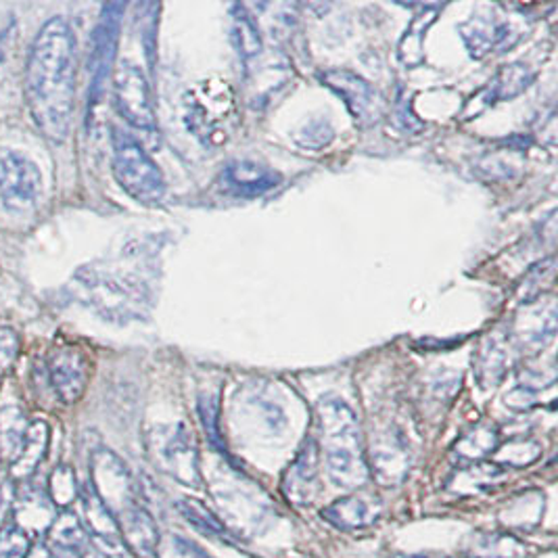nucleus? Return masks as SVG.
Instances as JSON below:
<instances>
[{
	"label": "nucleus",
	"mask_w": 558,
	"mask_h": 558,
	"mask_svg": "<svg viewBox=\"0 0 558 558\" xmlns=\"http://www.w3.org/2000/svg\"><path fill=\"white\" fill-rule=\"evenodd\" d=\"M76 97V40L65 20L40 27L26 65L29 116L45 138L63 143L70 134Z\"/></svg>",
	"instance_id": "nucleus-1"
},
{
	"label": "nucleus",
	"mask_w": 558,
	"mask_h": 558,
	"mask_svg": "<svg viewBox=\"0 0 558 558\" xmlns=\"http://www.w3.org/2000/svg\"><path fill=\"white\" fill-rule=\"evenodd\" d=\"M318 454H323L330 482L343 489H357L368 482V462L352 408L327 396L316 404Z\"/></svg>",
	"instance_id": "nucleus-2"
},
{
	"label": "nucleus",
	"mask_w": 558,
	"mask_h": 558,
	"mask_svg": "<svg viewBox=\"0 0 558 558\" xmlns=\"http://www.w3.org/2000/svg\"><path fill=\"white\" fill-rule=\"evenodd\" d=\"M82 304L90 305L109 320H138L151 307V289L130 270L82 268L74 277Z\"/></svg>",
	"instance_id": "nucleus-3"
},
{
	"label": "nucleus",
	"mask_w": 558,
	"mask_h": 558,
	"mask_svg": "<svg viewBox=\"0 0 558 558\" xmlns=\"http://www.w3.org/2000/svg\"><path fill=\"white\" fill-rule=\"evenodd\" d=\"M236 116L239 107L234 90L222 80H207L189 93V128L205 145L227 143L232 128L236 126Z\"/></svg>",
	"instance_id": "nucleus-4"
},
{
	"label": "nucleus",
	"mask_w": 558,
	"mask_h": 558,
	"mask_svg": "<svg viewBox=\"0 0 558 558\" xmlns=\"http://www.w3.org/2000/svg\"><path fill=\"white\" fill-rule=\"evenodd\" d=\"M113 177L141 204H159L166 195V180L157 163L134 138L122 132L113 136Z\"/></svg>",
	"instance_id": "nucleus-5"
},
{
	"label": "nucleus",
	"mask_w": 558,
	"mask_h": 558,
	"mask_svg": "<svg viewBox=\"0 0 558 558\" xmlns=\"http://www.w3.org/2000/svg\"><path fill=\"white\" fill-rule=\"evenodd\" d=\"M90 487L116 519L138 507L136 485L126 464L109 450L95 452L90 462Z\"/></svg>",
	"instance_id": "nucleus-6"
},
{
	"label": "nucleus",
	"mask_w": 558,
	"mask_h": 558,
	"mask_svg": "<svg viewBox=\"0 0 558 558\" xmlns=\"http://www.w3.org/2000/svg\"><path fill=\"white\" fill-rule=\"evenodd\" d=\"M43 189L38 166L22 153L0 151V199L9 211L22 214L32 209Z\"/></svg>",
	"instance_id": "nucleus-7"
},
{
	"label": "nucleus",
	"mask_w": 558,
	"mask_h": 558,
	"mask_svg": "<svg viewBox=\"0 0 558 558\" xmlns=\"http://www.w3.org/2000/svg\"><path fill=\"white\" fill-rule=\"evenodd\" d=\"M113 97L120 116L136 130H155V107L147 76L134 63H120L113 74Z\"/></svg>",
	"instance_id": "nucleus-8"
},
{
	"label": "nucleus",
	"mask_w": 558,
	"mask_h": 558,
	"mask_svg": "<svg viewBox=\"0 0 558 558\" xmlns=\"http://www.w3.org/2000/svg\"><path fill=\"white\" fill-rule=\"evenodd\" d=\"M49 379L57 398L72 407L80 402L90 379V362L77 345H57L49 355Z\"/></svg>",
	"instance_id": "nucleus-9"
},
{
	"label": "nucleus",
	"mask_w": 558,
	"mask_h": 558,
	"mask_svg": "<svg viewBox=\"0 0 558 558\" xmlns=\"http://www.w3.org/2000/svg\"><path fill=\"white\" fill-rule=\"evenodd\" d=\"M320 517L330 527L341 532H357L373 527L381 521L383 502L379 496L368 492H354L350 496L337 498L329 507L320 510Z\"/></svg>",
	"instance_id": "nucleus-10"
},
{
	"label": "nucleus",
	"mask_w": 558,
	"mask_h": 558,
	"mask_svg": "<svg viewBox=\"0 0 558 558\" xmlns=\"http://www.w3.org/2000/svg\"><path fill=\"white\" fill-rule=\"evenodd\" d=\"M161 466L177 480L189 487H202L199 473V454L197 446L184 425H178L159 446Z\"/></svg>",
	"instance_id": "nucleus-11"
},
{
	"label": "nucleus",
	"mask_w": 558,
	"mask_h": 558,
	"mask_svg": "<svg viewBox=\"0 0 558 558\" xmlns=\"http://www.w3.org/2000/svg\"><path fill=\"white\" fill-rule=\"evenodd\" d=\"M323 82L345 101L355 122L373 124L379 120L377 93L364 77L355 76L354 72L348 70H330L323 74Z\"/></svg>",
	"instance_id": "nucleus-12"
},
{
	"label": "nucleus",
	"mask_w": 558,
	"mask_h": 558,
	"mask_svg": "<svg viewBox=\"0 0 558 558\" xmlns=\"http://www.w3.org/2000/svg\"><path fill=\"white\" fill-rule=\"evenodd\" d=\"M368 462V473L377 480L383 487H393L407 480L408 469H410V457H408V446L404 439L396 433H383L377 441H373L371 448V458Z\"/></svg>",
	"instance_id": "nucleus-13"
},
{
	"label": "nucleus",
	"mask_w": 558,
	"mask_h": 558,
	"mask_svg": "<svg viewBox=\"0 0 558 558\" xmlns=\"http://www.w3.org/2000/svg\"><path fill=\"white\" fill-rule=\"evenodd\" d=\"M318 446L307 441L282 477V494L295 507H310L318 496Z\"/></svg>",
	"instance_id": "nucleus-14"
},
{
	"label": "nucleus",
	"mask_w": 558,
	"mask_h": 558,
	"mask_svg": "<svg viewBox=\"0 0 558 558\" xmlns=\"http://www.w3.org/2000/svg\"><path fill=\"white\" fill-rule=\"evenodd\" d=\"M279 172L255 163V161H234L227 166L220 177L222 191L234 197H259L280 184Z\"/></svg>",
	"instance_id": "nucleus-15"
},
{
	"label": "nucleus",
	"mask_w": 558,
	"mask_h": 558,
	"mask_svg": "<svg viewBox=\"0 0 558 558\" xmlns=\"http://www.w3.org/2000/svg\"><path fill=\"white\" fill-rule=\"evenodd\" d=\"M116 7H107L102 13L101 24L95 32V49H93V86H90V105H97L102 95V84L113 65L118 29H120V13H113Z\"/></svg>",
	"instance_id": "nucleus-16"
},
{
	"label": "nucleus",
	"mask_w": 558,
	"mask_h": 558,
	"mask_svg": "<svg viewBox=\"0 0 558 558\" xmlns=\"http://www.w3.org/2000/svg\"><path fill=\"white\" fill-rule=\"evenodd\" d=\"M122 544L136 558H153L159 546V530L147 508L134 507L118 517Z\"/></svg>",
	"instance_id": "nucleus-17"
},
{
	"label": "nucleus",
	"mask_w": 558,
	"mask_h": 558,
	"mask_svg": "<svg viewBox=\"0 0 558 558\" xmlns=\"http://www.w3.org/2000/svg\"><path fill=\"white\" fill-rule=\"evenodd\" d=\"M13 510H15V525L22 532H49L52 521H54V505L49 498V494L40 492L38 487H27L24 492L15 494L13 500Z\"/></svg>",
	"instance_id": "nucleus-18"
},
{
	"label": "nucleus",
	"mask_w": 558,
	"mask_h": 558,
	"mask_svg": "<svg viewBox=\"0 0 558 558\" xmlns=\"http://www.w3.org/2000/svg\"><path fill=\"white\" fill-rule=\"evenodd\" d=\"M29 427L26 412L17 400H4L0 404V462L13 464L26 441Z\"/></svg>",
	"instance_id": "nucleus-19"
},
{
	"label": "nucleus",
	"mask_w": 558,
	"mask_h": 558,
	"mask_svg": "<svg viewBox=\"0 0 558 558\" xmlns=\"http://www.w3.org/2000/svg\"><path fill=\"white\" fill-rule=\"evenodd\" d=\"M80 498H82V508H84L86 532L93 533L97 537V542H102V544H113V546L122 544L118 519L113 517V512L109 508L102 505L101 498L95 494L90 483L86 485V489L80 492Z\"/></svg>",
	"instance_id": "nucleus-20"
},
{
	"label": "nucleus",
	"mask_w": 558,
	"mask_h": 558,
	"mask_svg": "<svg viewBox=\"0 0 558 558\" xmlns=\"http://www.w3.org/2000/svg\"><path fill=\"white\" fill-rule=\"evenodd\" d=\"M49 441H51V429H49V425L45 421L29 423L24 448H22L17 460L11 464L13 480L24 482V480L34 475V471L38 469V464L43 462V458L47 454Z\"/></svg>",
	"instance_id": "nucleus-21"
},
{
	"label": "nucleus",
	"mask_w": 558,
	"mask_h": 558,
	"mask_svg": "<svg viewBox=\"0 0 558 558\" xmlns=\"http://www.w3.org/2000/svg\"><path fill=\"white\" fill-rule=\"evenodd\" d=\"M525 544L507 532H477L466 546V558H523Z\"/></svg>",
	"instance_id": "nucleus-22"
},
{
	"label": "nucleus",
	"mask_w": 558,
	"mask_h": 558,
	"mask_svg": "<svg viewBox=\"0 0 558 558\" xmlns=\"http://www.w3.org/2000/svg\"><path fill=\"white\" fill-rule=\"evenodd\" d=\"M47 533H49V542L59 550L84 553L90 546L86 527L80 523V519L70 510L54 517V521H52Z\"/></svg>",
	"instance_id": "nucleus-23"
},
{
	"label": "nucleus",
	"mask_w": 558,
	"mask_h": 558,
	"mask_svg": "<svg viewBox=\"0 0 558 558\" xmlns=\"http://www.w3.org/2000/svg\"><path fill=\"white\" fill-rule=\"evenodd\" d=\"M500 448V435L492 425H477L457 441L458 457L482 460Z\"/></svg>",
	"instance_id": "nucleus-24"
},
{
	"label": "nucleus",
	"mask_w": 558,
	"mask_h": 558,
	"mask_svg": "<svg viewBox=\"0 0 558 558\" xmlns=\"http://www.w3.org/2000/svg\"><path fill=\"white\" fill-rule=\"evenodd\" d=\"M533 72L527 68V65H523V63H512V65H507L496 80L492 82L494 86H492V93H494V97L496 99H500V101H507V99H512V97H517V95H521L523 90H527L530 88V84L533 82Z\"/></svg>",
	"instance_id": "nucleus-25"
},
{
	"label": "nucleus",
	"mask_w": 558,
	"mask_h": 558,
	"mask_svg": "<svg viewBox=\"0 0 558 558\" xmlns=\"http://www.w3.org/2000/svg\"><path fill=\"white\" fill-rule=\"evenodd\" d=\"M80 496V487H77L76 475L72 471V466L61 464L51 473L49 480V498H51L54 508L72 507Z\"/></svg>",
	"instance_id": "nucleus-26"
},
{
	"label": "nucleus",
	"mask_w": 558,
	"mask_h": 558,
	"mask_svg": "<svg viewBox=\"0 0 558 558\" xmlns=\"http://www.w3.org/2000/svg\"><path fill=\"white\" fill-rule=\"evenodd\" d=\"M178 512L195 527V530H199L202 533H207V535H222V533L227 532L225 530V525L220 523V519L211 512V510H207V508L202 505V502H197V500H180L178 502Z\"/></svg>",
	"instance_id": "nucleus-27"
},
{
	"label": "nucleus",
	"mask_w": 558,
	"mask_h": 558,
	"mask_svg": "<svg viewBox=\"0 0 558 558\" xmlns=\"http://www.w3.org/2000/svg\"><path fill=\"white\" fill-rule=\"evenodd\" d=\"M234 40H236V49L243 59L257 57L262 51V38H259L254 20L243 11L234 15Z\"/></svg>",
	"instance_id": "nucleus-28"
},
{
	"label": "nucleus",
	"mask_w": 558,
	"mask_h": 558,
	"mask_svg": "<svg viewBox=\"0 0 558 558\" xmlns=\"http://www.w3.org/2000/svg\"><path fill=\"white\" fill-rule=\"evenodd\" d=\"M496 452H500L498 460L502 464H508V466H530L532 462L539 458L542 448L535 441L521 439V441H510L505 448H498Z\"/></svg>",
	"instance_id": "nucleus-29"
},
{
	"label": "nucleus",
	"mask_w": 558,
	"mask_h": 558,
	"mask_svg": "<svg viewBox=\"0 0 558 558\" xmlns=\"http://www.w3.org/2000/svg\"><path fill=\"white\" fill-rule=\"evenodd\" d=\"M29 546L26 532L17 525H4L0 530V558H26Z\"/></svg>",
	"instance_id": "nucleus-30"
},
{
	"label": "nucleus",
	"mask_w": 558,
	"mask_h": 558,
	"mask_svg": "<svg viewBox=\"0 0 558 558\" xmlns=\"http://www.w3.org/2000/svg\"><path fill=\"white\" fill-rule=\"evenodd\" d=\"M20 355V337L9 327H0V371L13 368Z\"/></svg>",
	"instance_id": "nucleus-31"
},
{
	"label": "nucleus",
	"mask_w": 558,
	"mask_h": 558,
	"mask_svg": "<svg viewBox=\"0 0 558 558\" xmlns=\"http://www.w3.org/2000/svg\"><path fill=\"white\" fill-rule=\"evenodd\" d=\"M13 500H15L13 485L9 482L0 483V521H2L4 512H7L9 508L13 507Z\"/></svg>",
	"instance_id": "nucleus-32"
},
{
	"label": "nucleus",
	"mask_w": 558,
	"mask_h": 558,
	"mask_svg": "<svg viewBox=\"0 0 558 558\" xmlns=\"http://www.w3.org/2000/svg\"><path fill=\"white\" fill-rule=\"evenodd\" d=\"M26 558H57L52 553L51 546L45 542H36L34 546H29Z\"/></svg>",
	"instance_id": "nucleus-33"
},
{
	"label": "nucleus",
	"mask_w": 558,
	"mask_h": 558,
	"mask_svg": "<svg viewBox=\"0 0 558 558\" xmlns=\"http://www.w3.org/2000/svg\"><path fill=\"white\" fill-rule=\"evenodd\" d=\"M9 36H11V29H7V32H2V34H0V63H2V59H4V49H7V40H9Z\"/></svg>",
	"instance_id": "nucleus-34"
},
{
	"label": "nucleus",
	"mask_w": 558,
	"mask_h": 558,
	"mask_svg": "<svg viewBox=\"0 0 558 558\" xmlns=\"http://www.w3.org/2000/svg\"><path fill=\"white\" fill-rule=\"evenodd\" d=\"M57 558H82V553H74V550H61V557Z\"/></svg>",
	"instance_id": "nucleus-35"
},
{
	"label": "nucleus",
	"mask_w": 558,
	"mask_h": 558,
	"mask_svg": "<svg viewBox=\"0 0 558 558\" xmlns=\"http://www.w3.org/2000/svg\"><path fill=\"white\" fill-rule=\"evenodd\" d=\"M389 558H427V557H418V555H391Z\"/></svg>",
	"instance_id": "nucleus-36"
}]
</instances>
